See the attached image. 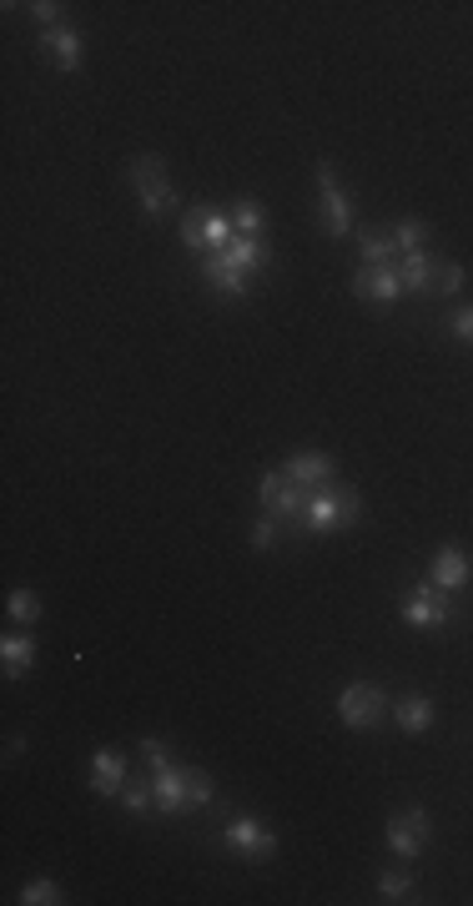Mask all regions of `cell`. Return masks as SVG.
<instances>
[{
  "label": "cell",
  "mask_w": 473,
  "mask_h": 906,
  "mask_svg": "<svg viewBox=\"0 0 473 906\" xmlns=\"http://www.w3.org/2000/svg\"><path fill=\"white\" fill-rule=\"evenodd\" d=\"M141 755H146V766H152V791H156V810L162 816H177V810L196 806L192 801V770L177 766L167 755L162 741H141Z\"/></svg>",
  "instance_id": "cell-1"
},
{
  "label": "cell",
  "mask_w": 473,
  "mask_h": 906,
  "mask_svg": "<svg viewBox=\"0 0 473 906\" xmlns=\"http://www.w3.org/2000/svg\"><path fill=\"white\" fill-rule=\"evenodd\" d=\"M362 514L358 504V489H348V483H322V489H312L307 494V514H303V534H328V529H337V524H353Z\"/></svg>",
  "instance_id": "cell-2"
},
{
  "label": "cell",
  "mask_w": 473,
  "mask_h": 906,
  "mask_svg": "<svg viewBox=\"0 0 473 906\" xmlns=\"http://www.w3.org/2000/svg\"><path fill=\"white\" fill-rule=\"evenodd\" d=\"M307 494L297 479H287V468H267L263 479H257V499H263V514L282 524V529H297L303 534V514H307Z\"/></svg>",
  "instance_id": "cell-3"
},
{
  "label": "cell",
  "mask_w": 473,
  "mask_h": 906,
  "mask_svg": "<svg viewBox=\"0 0 473 906\" xmlns=\"http://www.w3.org/2000/svg\"><path fill=\"white\" fill-rule=\"evenodd\" d=\"M383 715H388V690L383 685H373V680L343 685V695H337V720L348 730H373V726H383Z\"/></svg>",
  "instance_id": "cell-4"
},
{
  "label": "cell",
  "mask_w": 473,
  "mask_h": 906,
  "mask_svg": "<svg viewBox=\"0 0 473 906\" xmlns=\"http://www.w3.org/2000/svg\"><path fill=\"white\" fill-rule=\"evenodd\" d=\"M131 187H137L141 212H146L152 222H156V217H167L171 206H177V192H171L162 156H131Z\"/></svg>",
  "instance_id": "cell-5"
},
{
  "label": "cell",
  "mask_w": 473,
  "mask_h": 906,
  "mask_svg": "<svg viewBox=\"0 0 473 906\" xmlns=\"http://www.w3.org/2000/svg\"><path fill=\"white\" fill-rule=\"evenodd\" d=\"M318 197H322V232L348 237L353 232V202H348V192L337 187V172L328 156L318 162Z\"/></svg>",
  "instance_id": "cell-6"
},
{
  "label": "cell",
  "mask_w": 473,
  "mask_h": 906,
  "mask_svg": "<svg viewBox=\"0 0 473 906\" xmlns=\"http://www.w3.org/2000/svg\"><path fill=\"white\" fill-rule=\"evenodd\" d=\"M448 619H453V604H448L444 590H433L429 579L404 600V625H413V630H444Z\"/></svg>",
  "instance_id": "cell-7"
},
{
  "label": "cell",
  "mask_w": 473,
  "mask_h": 906,
  "mask_svg": "<svg viewBox=\"0 0 473 906\" xmlns=\"http://www.w3.org/2000/svg\"><path fill=\"white\" fill-rule=\"evenodd\" d=\"M433 821L423 806H408V810H393L388 816V852L393 856H418L423 852V841H429Z\"/></svg>",
  "instance_id": "cell-8"
},
{
  "label": "cell",
  "mask_w": 473,
  "mask_h": 906,
  "mask_svg": "<svg viewBox=\"0 0 473 906\" xmlns=\"http://www.w3.org/2000/svg\"><path fill=\"white\" fill-rule=\"evenodd\" d=\"M222 841L237 856H247V861H267V856L278 852V836H272L257 816H237V821L222 831Z\"/></svg>",
  "instance_id": "cell-9"
},
{
  "label": "cell",
  "mask_w": 473,
  "mask_h": 906,
  "mask_svg": "<svg viewBox=\"0 0 473 906\" xmlns=\"http://www.w3.org/2000/svg\"><path fill=\"white\" fill-rule=\"evenodd\" d=\"M469 579H473V564H469V554H463L459 544H444V550L433 554V564H429V584H433V590L453 594V590H463Z\"/></svg>",
  "instance_id": "cell-10"
},
{
  "label": "cell",
  "mask_w": 473,
  "mask_h": 906,
  "mask_svg": "<svg viewBox=\"0 0 473 906\" xmlns=\"http://www.w3.org/2000/svg\"><path fill=\"white\" fill-rule=\"evenodd\" d=\"M353 292L362 302H398L404 298V277H398V267H358L353 273Z\"/></svg>",
  "instance_id": "cell-11"
},
{
  "label": "cell",
  "mask_w": 473,
  "mask_h": 906,
  "mask_svg": "<svg viewBox=\"0 0 473 906\" xmlns=\"http://www.w3.org/2000/svg\"><path fill=\"white\" fill-rule=\"evenodd\" d=\"M126 781H131V776H126V755L122 751H97V755H91V791H97V796H122Z\"/></svg>",
  "instance_id": "cell-12"
},
{
  "label": "cell",
  "mask_w": 473,
  "mask_h": 906,
  "mask_svg": "<svg viewBox=\"0 0 473 906\" xmlns=\"http://www.w3.org/2000/svg\"><path fill=\"white\" fill-rule=\"evenodd\" d=\"M287 479H297L303 483V489H322V483H333L337 479V468H333V458H328V453H293V458H287Z\"/></svg>",
  "instance_id": "cell-13"
},
{
  "label": "cell",
  "mask_w": 473,
  "mask_h": 906,
  "mask_svg": "<svg viewBox=\"0 0 473 906\" xmlns=\"http://www.w3.org/2000/svg\"><path fill=\"white\" fill-rule=\"evenodd\" d=\"M202 277H207V282L222 292V298H247V273H242V267H232L222 252H207V257H202Z\"/></svg>",
  "instance_id": "cell-14"
},
{
  "label": "cell",
  "mask_w": 473,
  "mask_h": 906,
  "mask_svg": "<svg viewBox=\"0 0 473 906\" xmlns=\"http://www.w3.org/2000/svg\"><path fill=\"white\" fill-rule=\"evenodd\" d=\"M41 51H51V61H56L61 71H81V36L71 26L41 30Z\"/></svg>",
  "instance_id": "cell-15"
},
{
  "label": "cell",
  "mask_w": 473,
  "mask_h": 906,
  "mask_svg": "<svg viewBox=\"0 0 473 906\" xmlns=\"http://www.w3.org/2000/svg\"><path fill=\"white\" fill-rule=\"evenodd\" d=\"M222 257L232 262V267H242L247 277H252V273H267V267H272V252H267L263 237H242V232L232 237V248H227Z\"/></svg>",
  "instance_id": "cell-16"
},
{
  "label": "cell",
  "mask_w": 473,
  "mask_h": 906,
  "mask_svg": "<svg viewBox=\"0 0 473 906\" xmlns=\"http://www.w3.org/2000/svg\"><path fill=\"white\" fill-rule=\"evenodd\" d=\"M0 665H5V680H21L36 665V640L30 634H5L0 640Z\"/></svg>",
  "instance_id": "cell-17"
},
{
  "label": "cell",
  "mask_w": 473,
  "mask_h": 906,
  "mask_svg": "<svg viewBox=\"0 0 473 906\" xmlns=\"http://www.w3.org/2000/svg\"><path fill=\"white\" fill-rule=\"evenodd\" d=\"M393 720L408 730V735H423L433 726V701L429 695H404V701L393 705Z\"/></svg>",
  "instance_id": "cell-18"
},
{
  "label": "cell",
  "mask_w": 473,
  "mask_h": 906,
  "mask_svg": "<svg viewBox=\"0 0 473 906\" xmlns=\"http://www.w3.org/2000/svg\"><path fill=\"white\" fill-rule=\"evenodd\" d=\"M398 277H404V292H429L433 288L429 252H404V257H398Z\"/></svg>",
  "instance_id": "cell-19"
},
{
  "label": "cell",
  "mask_w": 473,
  "mask_h": 906,
  "mask_svg": "<svg viewBox=\"0 0 473 906\" xmlns=\"http://www.w3.org/2000/svg\"><path fill=\"white\" fill-rule=\"evenodd\" d=\"M358 248H362V267H393V252H398V242H393V232H368L358 237Z\"/></svg>",
  "instance_id": "cell-20"
},
{
  "label": "cell",
  "mask_w": 473,
  "mask_h": 906,
  "mask_svg": "<svg viewBox=\"0 0 473 906\" xmlns=\"http://www.w3.org/2000/svg\"><path fill=\"white\" fill-rule=\"evenodd\" d=\"M232 227L242 237H263V227H267L263 202H257V197H237V202H232Z\"/></svg>",
  "instance_id": "cell-21"
},
{
  "label": "cell",
  "mask_w": 473,
  "mask_h": 906,
  "mask_svg": "<svg viewBox=\"0 0 473 906\" xmlns=\"http://www.w3.org/2000/svg\"><path fill=\"white\" fill-rule=\"evenodd\" d=\"M122 806H126V810H131V816H146V810H152V806H156V791H152V776H146V781H141V776H137V781H126V785H122Z\"/></svg>",
  "instance_id": "cell-22"
},
{
  "label": "cell",
  "mask_w": 473,
  "mask_h": 906,
  "mask_svg": "<svg viewBox=\"0 0 473 906\" xmlns=\"http://www.w3.org/2000/svg\"><path fill=\"white\" fill-rule=\"evenodd\" d=\"M21 906H56L61 902V886L51 877H36V881H26L21 886V896H15Z\"/></svg>",
  "instance_id": "cell-23"
},
{
  "label": "cell",
  "mask_w": 473,
  "mask_h": 906,
  "mask_svg": "<svg viewBox=\"0 0 473 906\" xmlns=\"http://www.w3.org/2000/svg\"><path fill=\"white\" fill-rule=\"evenodd\" d=\"M393 242H398V257H404V252H423V248H429V227L408 217V222L393 227Z\"/></svg>",
  "instance_id": "cell-24"
},
{
  "label": "cell",
  "mask_w": 473,
  "mask_h": 906,
  "mask_svg": "<svg viewBox=\"0 0 473 906\" xmlns=\"http://www.w3.org/2000/svg\"><path fill=\"white\" fill-rule=\"evenodd\" d=\"M5 615H11L15 625H36V619H41V600L30 590H15L11 600H5Z\"/></svg>",
  "instance_id": "cell-25"
},
{
  "label": "cell",
  "mask_w": 473,
  "mask_h": 906,
  "mask_svg": "<svg viewBox=\"0 0 473 906\" xmlns=\"http://www.w3.org/2000/svg\"><path fill=\"white\" fill-rule=\"evenodd\" d=\"M378 896H383V902H413V877L383 871V877H378Z\"/></svg>",
  "instance_id": "cell-26"
},
{
  "label": "cell",
  "mask_w": 473,
  "mask_h": 906,
  "mask_svg": "<svg viewBox=\"0 0 473 906\" xmlns=\"http://www.w3.org/2000/svg\"><path fill=\"white\" fill-rule=\"evenodd\" d=\"M181 248H187V252H202V257H207V232H202V206L181 217Z\"/></svg>",
  "instance_id": "cell-27"
},
{
  "label": "cell",
  "mask_w": 473,
  "mask_h": 906,
  "mask_svg": "<svg viewBox=\"0 0 473 906\" xmlns=\"http://www.w3.org/2000/svg\"><path fill=\"white\" fill-rule=\"evenodd\" d=\"M278 534H282V524L272 519V514H263V519L252 524V550H257V554L272 550V544H278Z\"/></svg>",
  "instance_id": "cell-28"
},
{
  "label": "cell",
  "mask_w": 473,
  "mask_h": 906,
  "mask_svg": "<svg viewBox=\"0 0 473 906\" xmlns=\"http://www.w3.org/2000/svg\"><path fill=\"white\" fill-rule=\"evenodd\" d=\"M438 292H444V298L463 292V267H459V262H444V267H438Z\"/></svg>",
  "instance_id": "cell-29"
},
{
  "label": "cell",
  "mask_w": 473,
  "mask_h": 906,
  "mask_svg": "<svg viewBox=\"0 0 473 906\" xmlns=\"http://www.w3.org/2000/svg\"><path fill=\"white\" fill-rule=\"evenodd\" d=\"M448 332H453L459 343H473V307H459V313L448 317Z\"/></svg>",
  "instance_id": "cell-30"
},
{
  "label": "cell",
  "mask_w": 473,
  "mask_h": 906,
  "mask_svg": "<svg viewBox=\"0 0 473 906\" xmlns=\"http://www.w3.org/2000/svg\"><path fill=\"white\" fill-rule=\"evenodd\" d=\"M30 15H36L41 26H51V21L61 15V5H56V0H30Z\"/></svg>",
  "instance_id": "cell-31"
}]
</instances>
